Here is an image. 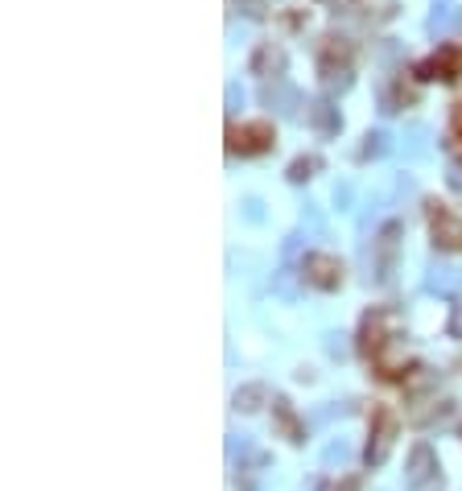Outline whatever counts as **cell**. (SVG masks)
<instances>
[{
    "label": "cell",
    "mask_w": 462,
    "mask_h": 491,
    "mask_svg": "<svg viewBox=\"0 0 462 491\" xmlns=\"http://www.w3.org/2000/svg\"><path fill=\"white\" fill-rule=\"evenodd\" d=\"M273 141H277V129L269 121H244V124H231V129H227V153H239V157L269 153Z\"/></svg>",
    "instance_id": "6da1fadb"
},
{
    "label": "cell",
    "mask_w": 462,
    "mask_h": 491,
    "mask_svg": "<svg viewBox=\"0 0 462 491\" xmlns=\"http://www.w3.org/2000/svg\"><path fill=\"white\" fill-rule=\"evenodd\" d=\"M392 446H396V417H392V409H376V413H372L368 446H364V463L380 467V463L392 455Z\"/></svg>",
    "instance_id": "7a4b0ae2"
},
{
    "label": "cell",
    "mask_w": 462,
    "mask_h": 491,
    "mask_svg": "<svg viewBox=\"0 0 462 491\" xmlns=\"http://www.w3.org/2000/svg\"><path fill=\"white\" fill-rule=\"evenodd\" d=\"M343 261L339 256H331V252H309L306 261H301V281L314 289H322V293H331V289L343 285Z\"/></svg>",
    "instance_id": "3957f363"
},
{
    "label": "cell",
    "mask_w": 462,
    "mask_h": 491,
    "mask_svg": "<svg viewBox=\"0 0 462 491\" xmlns=\"http://www.w3.org/2000/svg\"><path fill=\"white\" fill-rule=\"evenodd\" d=\"M417 79H438V83H454L462 79V46H442L434 50L426 62H417Z\"/></svg>",
    "instance_id": "277c9868"
},
{
    "label": "cell",
    "mask_w": 462,
    "mask_h": 491,
    "mask_svg": "<svg viewBox=\"0 0 462 491\" xmlns=\"http://www.w3.org/2000/svg\"><path fill=\"white\" fill-rule=\"evenodd\" d=\"M429 231H434V248L458 252L462 248V219L446 211V203H429Z\"/></svg>",
    "instance_id": "5b68a950"
},
{
    "label": "cell",
    "mask_w": 462,
    "mask_h": 491,
    "mask_svg": "<svg viewBox=\"0 0 462 491\" xmlns=\"http://www.w3.org/2000/svg\"><path fill=\"white\" fill-rule=\"evenodd\" d=\"M434 479H438V455H434V446L417 442L413 450H409V463H404V483L413 491H421Z\"/></svg>",
    "instance_id": "8992f818"
},
{
    "label": "cell",
    "mask_w": 462,
    "mask_h": 491,
    "mask_svg": "<svg viewBox=\"0 0 462 491\" xmlns=\"http://www.w3.org/2000/svg\"><path fill=\"white\" fill-rule=\"evenodd\" d=\"M384 326H388V314H384V310L364 314V326H359V351H364L368 360H376L380 351L392 343V335L384 331Z\"/></svg>",
    "instance_id": "52a82bcc"
},
{
    "label": "cell",
    "mask_w": 462,
    "mask_h": 491,
    "mask_svg": "<svg viewBox=\"0 0 462 491\" xmlns=\"http://www.w3.org/2000/svg\"><path fill=\"white\" fill-rule=\"evenodd\" d=\"M273 425L285 442H294V446L306 438V425H301V417L294 413V405H289L285 396H273Z\"/></svg>",
    "instance_id": "ba28073f"
},
{
    "label": "cell",
    "mask_w": 462,
    "mask_h": 491,
    "mask_svg": "<svg viewBox=\"0 0 462 491\" xmlns=\"http://www.w3.org/2000/svg\"><path fill=\"white\" fill-rule=\"evenodd\" d=\"M252 71L256 74H281L285 71V50L273 46V42H264V46L252 54Z\"/></svg>",
    "instance_id": "9c48e42d"
},
{
    "label": "cell",
    "mask_w": 462,
    "mask_h": 491,
    "mask_svg": "<svg viewBox=\"0 0 462 491\" xmlns=\"http://www.w3.org/2000/svg\"><path fill=\"white\" fill-rule=\"evenodd\" d=\"M396 236H401V223H388V228L380 231V240H376L380 277H388V273H392V256H396Z\"/></svg>",
    "instance_id": "30bf717a"
},
{
    "label": "cell",
    "mask_w": 462,
    "mask_h": 491,
    "mask_svg": "<svg viewBox=\"0 0 462 491\" xmlns=\"http://www.w3.org/2000/svg\"><path fill=\"white\" fill-rule=\"evenodd\" d=\"M261 405H264V384H244V388H236V409L239 413H256Z\"/></svg>",
    "instance_id": "8fae6325"
},
{
    "label": "cell",
    "mask_w": 462,
    "mask_h": 491,
    "mask_svg": "<svg viewBox=\"0 0 462 491\" xmlns=\"http://www.w3.org/2000/svg\"><path fill=\"white\" fill-rule=\"evenodd\" d=\"M314 169H318V157H297L294 166H289V182H306V178H314Z\"/></svg>",
    "instance_id": "7c38bea8"
},
{
    "label": "cell",
    "mask_w": 462,
    "mask_h": 491,
    "mask_svg": "<svg viewBox=\"0 0 462 491\" xmlns=\"http://www.w3.org/2000/svg\"><path fill=\"white\" fill-rule=\"evenodd\" d=\"M309 116H314V124H318V129H334V112H331V104H326V99H322V104H314V112H309Z\"/></svg>",
    "instance_id": "4fadbf2b"
},
{
    "label": "cell",
    "mask_w": 462,
    "mask_h": 491,
    "mask_svg": "<svg viewBox=\"0 0 462 491\" xmlns=\"http://www.w3.org/2000/svg\"><path fill=\"white\" fill-rule=\"evenodd\" d=\"M450 335H462V306H454V318H450Z\"/></svg>",
    "instance_id": "5bb4252c"
},
{
    "label": "cell",
    "mask_w": 462,
    "mask_h": 491,
    "mask_svg": "<svg viewBox=\"0 0 462 491\" xmlns=\"http://www.w3.org/2000/svg\"><path fill=\"white\" fill-rule=\"evenodd\" d=\"M334 491H359V479H356V475H347V479L339 483V487H334Z\"/></svg>",
    "instance_id": "9a60e30c"
}]
</instances>
